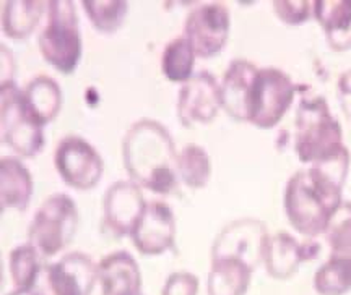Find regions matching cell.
<instances>
[{
	"label": "cell",
	"mask_w": 351,
	"mask_h": 295,
	"mask_svg": "<svg viewBox=\"0 0 351 295\" xmlns=\"http://www.w3.org/2000/svg\"><path fill=\"white\" fill-rule=\"evenodd\" d=\"M350 167V153L324 164L309 166L289 177L283 206L289 226L307 239L326 234L328 224L340 209L341 190Z\"/></svg>",
	"instance_id": "6da1fadb"
},
{
	"label": "cell",
	"mask_w": 351,
	"mask_h": 295,
	"mask_svg": "<svg viewBox=\"0 0 351 295\" xmlns=\"http://www.w3.org/2000/svg\"><path fill=\"white\" fill-rule=\"evenodd\" d=\"M314 18L333 51L351 49V0H314Z\"/></svg>",
	"instance_id": "d6986e66"
},
{
	"label": "cell",
	"mask_w": 351,
	"mask_h": 295,
	"mask_svg": "<svg viewBox=\"0 0 351 295\" xmlns=\"http://www.w3.org/2000/svg\"><path fill=\"white\" fill-rule=\"evenodd\" d=\"M230 29V10L219 2H205L199 3L187 15L184 38L199 59H212L225 49Z\"/></svg>",
	"instance_id": "9c48e42d"
},
{
	"label": "cell",
	"mask_w": 351,
	"mask_h": 295,
	"mask_svg": "<svg viewBox=\"0 0 351 295\" xmlns=\"http://www.w3.org/2000/svg\"><path fill=\"white\" fill-rule=\"evenodd\" d=\"M337 99H339V104L346 118L351 120V68L339 77V81H337Z\"/></svg>",
	"instance_id": "4dcf8cb0"
},
{
	"label": "cell",
	"mask_w": 351,
	"mask_h": 295,
	"mask_svg": "<svg viewBox=\"0 0 351 295\" xmlns=\"http://www.w3.org/2000/svg\"><path fill=\"white\" fill-rule=\"evenodd\" d=\"M145 206L147 201L137 183L117 180L103 198V231L116 239L130 235L142 218Z\"/></svg>",
	"instance_id": "4fadbf2b"
},
{
	"label": "cell",
	"mask_w": 351,
	"mask_h": 295,
	"mask_svg": "<svg viewBox=\"0 0 351 295\" xmlns=\"http://www.w3.org/2000/svg\"><path fill=\"white\" fill-rule=\"evenodd\" d=\"M348 151L340 122L322 96L301 99L295 117V153L302 164L317 166Z\"/></svg>",
	"instance_id": "3957f363"
},
{
	"label": "cell",
	"mask_w": 351,
	"mask_h": 295,
	"mask_svg": "<svg viewBox=\"0 0 351 295\" xmlns=\"http://www.w3.org/2000/svg\"><path fill=\"white\" fill-rule=\"evenodd\" d=\"M39 52L57 72L70 75L80 64L83 41L75 3L70 0L47 2V23L38 38Z\"/></svg>",
	"instance_id": "277c9868"
},
{
	"label": "cell",
	"mask_w": 351,
	"mask_h": 295,
	"mask_svg": "<svg viewBox=\"0 0 351 295\" xmlns=\"http://www.w3.org/2000/svg\"><path fill=\"white\" fill-rule=\"evenodd\" d=\"M0 138L21 157H34L46 142L43 125L29 112L15 81L0 85Z\"/></svg>",
	"instance_id": "8992f818"
},
{
	"label": "cell",
	"mask_w": 351,
	"mask_h": 295,
	"mask_svg": "<svg viewBox=\"0 0 351 295\" xmlns=\"http://www.w3.org/2000/svg\"><path fill=\"white\" fill-rule=\"evenodd\" d=\"M178 156L168 129L150 118L135 122L122 140V161L132 182L158 195L178 187Z\"/></svg>",
	"instance_id": "7a4b0ae2"
},
{
	"label": "cell",
	"mask_w": 351,
	"mask_h": 295,
	"mask_svg": "<svg viewBox=\"0 0 351 295\" xmlns=\"http://www.w3.org/2000/svg\"><path fill=\"white\" fill-rule=\"evenodd\" d=\"M78 209L65 193H54L43 201L28 227V244L43 258H52L75 239Z\"/></svg>",
	"instance_id": "5b68a950"
},
{
	"label": "cell",
	"mask_w": 351,
	"mask_h": 295,
	"mask_svg": "<svg viewBox=\"0 0 351 295\" xmlns=\"http://www.w3.org/2000/svg\"><path fill=\"white\" fill-rule=\"evenodd\" d=\"M320 253V245L314 240L300 242L288 232L280 231L269 237L263 257L267 274L274 279L287 281L293 277L304 261L315 259Z\"/></svg>",
	"instance_id": "9a60e30c"
},
{
	"label": "cell",
	"mask_w": 351,
	"mask_h": 295,
	"mask_svg": "<svg viewBox=\"0 0 351 295\" xmlns=\"http://www.w3.org/2000/svg\"><path fill=\"white\" fill-rule=\"evenodd\" d=\"M96 281L98 266L90 255L72 252L43 265L29 295H91Z\"/></svg>",
	"instance_id": "ba28073f"
},
{
	"label": "cell",
	"mask_w": 351,
	"mask_h": 295,
	"mask_svg": "<svg viewBox=\"0 0 351 295\" xmlns=\"http://www.w3.org/2000/svg\"><path fill=\"white\" fill-rule=\"evenodd\" d=\"M219 109H221V91L217 78L210 72L204 70L195 73L179 90L176 111L179 122L186 129L207 125L217 118Z\"/></svg>",
	"instance_id": "7c38bea8"
},
{
	"label": "cell",
	"mask_w": 351,
	"mask_h": 295,
	"mask_svg": "<svg viewBox=\"0 0 351 295\" xmlns=\"http://www.w3.org/2000/svg\"><path fill=\"white\" fill-rule=\"evenodd\" d=\"M134 246L147 257L163 255L174 246L176 218L173 209L161 201H152L145 206L142 218L132 231Z\"/></svg>",
	"instance_id": "5bb4252c"
},
{
	"label": "cell",
	"mask_w": 351,
	"mask_h": 295,
	"mask_svg": "<svg viewBox=\"0 0 351 295\" xmlns=\"http://www.w3.org/2000/svg\"><path fill=\"white\" fill-rule=\"evenodd\" d=\"M199 277L192 272L178 271L168 276L161 290V295H197Z\"/></svg>",
	"instance_id": "f546056e"
},
{
	"label": "cell",
	"mask_w": 351,
	"mask_h": 295,
	"mask_svg": "<svg viewBox=\"0 0 351 295\" xmlns=\"http://www.w3.org/2000/svg\"><path fill=\"white\" fill-rule=\"evenodd\" d=\"M47 10V2L41 0H10L3 3L2 10V31L7 38L26 39L33 33L44 12Z\"/></svg>",
	"instance_id": "7402d4cb"
},
{
	"label": "cell",
	"mask_w": 351,
	"mask_h": 295,
	"mask_svg": "<svg viewBox=\"0 0 351 295\" xmlns=\"http://www.w3.org/2000/svg\"><path fill=\"white\" fill-rule=\"evenodd\" d=\"M296 96L291 77L275 67L258 68L249 98V123L261 130L278 125Z\"/></svg>",
	"instance_id": "52a82bcc"
},
{
	"label": "cell",
	"mask_w": 351,
	"mask_h": 295,
	"mask_svg": "<svg viewBox=\"0 0 351 295\" xmlns=\"http://www.w3.org/2000/svg\"><path fill=\"white\" fill-rule=\"evenodd\" d=\"M23 96L29 112L43 127L54 120L62 109V90L54 78L46 75L33 78L23 90Z\"/></svg>",
	"instance_id": "44dd1931"
},
{
	"label": "cell",
	"mask_w": 351,
	"mask_h": 295,
	"mask_svg": "<svg viewBox=\"0 0 351 295\" xmlns=\"http://www.w3.org/2000/svg\"><path fill=\"white\" fill-rule=\"evenodd\" d=\"M41 255L33 245H19L8 255L10 289L2 295H29L41 271Z\"/></svg>",
	"instance_id": "603a6c76"
},
{
	"label": "cell",
	"mask_w": 351,
	"mask_h": 295,
	"mask_svg": "<svg viewBox=\"0 0 351 295\" xmlns=\"http://www.w3.org/2000/svg\"><path fill=\"white\" fill-rule=\"evenodd\" d=\"M98 281L103 295H142L138 263L129 252H114L101 259Z\"/></svg>",
	"instance_id": "e0dca14e"
},
{
	"label": "cell",
	"mask_w": 351,
	"mask_h": 295,
	"mask_svg": "<svg viewBox=\"0 0 351 295\" xmlns=\"http://www.w3.org/2000/svg\"><path fill=\"white\" fill-rule=\"evenodd\" d=\"M269 231L261 219H236L223 227L212 245V259L236 258L256 271L263 263Z\"/></svg>",
	"instance_id": "8fae6325"
},
{
	"label": "cell",
	"mask_w": 351,
	"mask_h": 295,
	"mask_svg": "<svg viewBox=\"0 0 351 295\" xmlns=\"http://www.w3.org/2000/svg\"><path fill=\"white\" fill-rule=\"evenodd\" d=\"M57 174L75 190H91L99 183L104 172L101 154L82 136H65L54 151Z\"/></svg>",
	"instance_id": "30bf717a"
},
{
	"label": "cell",
	"mask_w": 351,
	"mask_h": 295,
	"mask_svg": "<svg viewBox=\"0 0 351 295\" xmlns=\"http://www.w3.org/2000/svg\"><path fill=\"white\" fill-rule=\"evenodd\" d=\"M332 258L351 259V203L343 201L326 231Z\"/></svg>",
	"instance_id": "83f0119b"
},
{
	"label": "cell",
	"mask_w": 351,
	"mask_h": 295,
	"mask_svg": "<svg viewBox=\"0 0 351 295\" xmlns=\"http://www.w3.org/2000/svg\"><path fill=\"white\" fill-rule=\"evenodd\" d=\"M271 7L278 20L288 26H300L314 15V2L309 0H276Z\"/></svg>",
	"instance_id": "f1b7e54d"
},
{
	"label": "cell",
	"mask_w": 351,
	"mask_h": 295,
	"mask_svg": "<svg viewBox=\"0 0 351 295\" xmlns=\"http://www.w3.org/2000/svg\"><path fill=\"white\" fill-rule=\"evenodd\" d=\"M254 271L236 258L212 259L208 272V295H245Z\"/></svg>",
	"instance_id": "ffe728a7"
},
{
	"label": "cell",
	"mask_w": 351,
	"mask_h": 295,
	"mask_svg": "<svg viewBox=\"0 0 351 295\" xmlns=\"http://www.w3.org/2000/svg\"><path fill=\"white\" fill-rule=\"evenodd\" d=\"M314 290L319 295H345L351 290V259L332 258L314 274Z\"/></svg>",
	"instance_id": "484cf974"
},
{
	"label": "cell",
	"mask_w": 351,
	"mask_h": 295,
	"mask_svg": "<svg viewBox=\"0 0 351 295\" xmlns=\"http://www.w3.org/2000/svg\"><path fill=\"white\" fill-rule=\"evenodd\" d=\"M82 7L93 28L103 34L116 33L129 13V2L124 0H85Z\"/></svg>",
	"instance_id": "4316f807"
},
{
	"label": "cell",
	"mask_w": 351,
	"mask_h": 295,
	"mask_svg": "<svg viewBox=\"0 0 351 295\" xmlns=\"http://www.w3.org/2000/svg\"><path fill=\"white\" fill-rule=\"evenodd\" d=\"M179 180L189 188H204L212 177L210 156L199 144H187L178 156Z\"/></svg>",
	"instance_id": "d4e9b609"
},
{
	"label": "cell",
	"mask_w": 351,
	"mask_h": 295,
	"mask_svg": "<svg viewBox=\"0 0 351 295\" xmlns=\"http://www.w3.org/2000/svg\"><path fill=\"white\" fill-rule=\"evenodd\" d=\"M195 57V52L186 38H174L166 44L161 55V72L169 81L184 85L194 77Z\"/></svg>",
	"instance_id": "cb8c5ba5"
},
{
	"label": "cell",
	"mask_w": 351,
	"mask_h": 295,
	"mask_svg": "<svg viewBox=\"0 0 351 295\" xmlns=\"http://www.w3.org/2000/svg\"><path fill=\"white\" fill-rule=\"evenodd\" d=\"M33 177L19 157L7 156L0 161V209L25 211L33 196Z\"/></svg>",
	"instance_id": "ac0fdd59"
},
{
	"label": "cell",
	"mask_w": 351,
	"mask_h": 295,
	"mask_svg": "<svg viewBox=\"0 0 351 295\" xmlns=\"http://www.w3.org/2000/svg\"><path fill=\"white\" fill-rule=\"evenodd\" d=\"M258 72L252 62L236 59L230 64L223 75L219 91H221V109L236 122L249 120V98Z\"/></svg>",
	"instance_id": "2e32d148"
}]
</instances>
